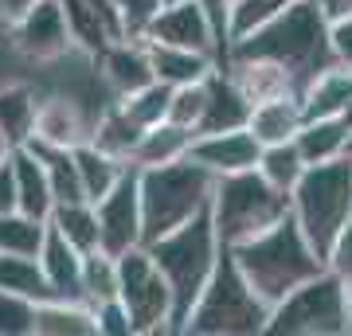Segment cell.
<instances>
[{"instance_id":"d4e9b609","label":"cell","mask_w":352,"mask_h":336,"mask_svg":"<svg viewBox=\"0 0 352 336\" xmlns=\"http://www.w3.org/2000/svg\"><path fill=\"white\" fill-rule=\"evenodd\" d=\"M344 141H349V125L340 122V117H309L294 133V145H298L305 164H321V161H333V157H344Z\"/></svg>"},{"instance_id":"44dd1931","label":"cell","mask_w":352,"mask_h":336,"mask_svg":"<svg viewBox=\"0 0 352 336\" xmlns=\"http://www.w3.org/2000/svg\"><path fill=\"white\" fill-rule=\"evenodd\" d=\"M149 51V67L153 78L164 87H184V82H200L215 71L212 55L204 51H188V47H168V43H145Z\"/></svg>"},{"instance_id":"52a82bcc","label":"cell","mask_w":352,"mask_h":336,"mask_svg":"<svg viewBox=\"0 0 352 336\" xmlns=\"http://www.w3.org/2000/svg\"><path fill=\"white\" fill-rule=\"evenodd\" d=\"M208 215H212L219 247H235L243 238L266 231L270 223H278L282 215H289V196L278 192L274 184H266L258 168H243V172L215 176Z\"/></svg>"},{"instance_id":"60d3db41","label":"cell","mask_w":352,"mask_h":336,"mask_svg":"<svg viewBox=\"0 0 352 336\" xmlns=\"http://www.w3.org/2000/svg\"><path fill=\"white\" fill-rule=\"evenodd\" d=\"M325 266L340 278V286H344V298H349V309H352V219H349V227L340 231V238L333 243V250H329Z\"/></svg>"},{"instance_id":"3957f363","label":"cell","mask_w":352,"mask_h":336,"mask_svg":"<svg viewBox=\"0 0 352 336\" xmlns=\"http://www.w3.org/2000/svg\"><path fill=\"white\" fill-rule=\"evenodd\" d=\"M145 250H149L153 266L161 270L164 286L173 293V333H180L196 298H200V289L212 278L215 258H219V238H215L212 215L208 212L192 215L188 223H180L168 235L145 243Z\"/></svg>"},{"instance_id":"83f0119b","label":"cell","mask_w":352,"mask_h":336,"mask_svg":"<svg viewBox=\"0 0 352 336\" xmlns=\"http://www.w3.org/2000/svg\"><path fill=\"white\" fill-rule=\"evenodd\" d=\"M71 157H75L78 184H82V196H87L90 203L106 196V192H110V188L118 184V176L126 172V161H113V157H106V153L94 149L90 141L75 145V149H71Z\"/></svg>"},{"instance_id":"d6a6232c","label":"cell","mask_w":352,"mask_h":336,"mask_svg":"<svg viewBox=\"0 0 352 336\" xmlns=\"http://www.w3.org/2000/svg\"><path fill=\"white\" fill-rule=\"evenodd\" d=\"M168 98H173V87H164V82H145V87H138L133 94H122L118 98V106L126 110V117L133 125H141V129H149V125L164 122L168 117Z\"/></svg>"},{"instance_id":"8fae6325","label":"cell","mask_w":352,"mask_h":336,"mask_svg":"<svg viewBox=\"0 0 352 336\" xmlns=\"http://www.w3.org/2000/svg\"><path fill=\"white\" fill-rule=\"evenodd\" d=\"M12 43L20 55H28L36 63L67 55L71 36H67V20L59 12V0H32V8L12 24Z\"/></svg>"},{"instance_id":"7a4b0ae2","label":"cell","mask_w":352,"mask_h":336,"mask_svg":"<svg viewBox=\"0 0 352 336\" xmlns=\"http://www.w3.org/2000/svg\"><path fill=\"white\" fill-rule=\"evenodd\" d=\"M227 250H231V258L239 266V274L247 278V286L266 305H278L289 289H298L302 282H309L314 274L325 270L317 250L305 243L302 227L294 223V215H282L266 231L243 238V243H235Z\"/></svg>"},{"instance_id":"f35d334b","label":"cell","mask_w":352,"mask_h":336,"mask_svg":"<svg viewBox=\"0 0 352 336\" xmlns=\"http://www.w3.org/2000/svg\"><path fill=\"white\" fill-rule=\"evenodd\" d=\"M164 0H118V16H122V36L126 39H141L145 27L157 12H161Z\"/></svg>"},{"instance_id":"cb8c5ba5","label":"cell","mask_w":352,"mask_h":336,"mask_svg":"<svg viewBox=\"0 0 352 336\" xmlns=\"http://www.w3.org/2000/svg\"><path fill=\"white\" fill-rule=\"evenodd\" d=\"M36 336H94V309L87 301H63V298L39 301Z\"/></svg>"},{"instance_id":"ee69618b","label":"cell","mask_w":352,"mask_h":336,"mask_svg":"<svg viewBox=\"0 0 352 336\" xmlns=\"http://www.w3.org/2000/svg\"><path fill=\"white\" fill-rule=\"evenodd\" d=\"M317 12L325 20H340V16H352V0H314Z\"/></svg>"},{"instance_id":"277c9868","label":"cell","mask_w":352,"mask_h":336,"mask_svg":"<svg viewBox=\"0 0 352 336\" xmlns=\"http://www.w3.org/2000/svg\"><path fill=\"white\" fill-rule=\"evenodd\" d=\"M215 176L192 157L168 164L138 168V199H141V247L168 235L173 227L188 223L192 215L208 212Z\"/></svg>"},{"instance_id":"4316f807","label":"cell","mask_w":352,"mask_h":336,"mask_svg":"<svg viewBox=\"0 0 352 336\" xmlns=\"http://www.w3.org/2000/svg\"><path fill=\"white\" fill-rule=\"evenodd\" d=\"M59 12H63V20H67V36H71V47H78V51H87L90 59L98 55L110 39H118L110 32V24L102 20L94 8H90L87 0H59Z\"/></svg>"},{"instance_id":"ba28073f","label":"cell","mask_w":352,"mask_h":336,"mask_svg":"<svg viewBox=\"0 0 352 336\" xmlns=\"http://www.w3.org/2000/svg\"><path fill=\"white\" fill-rule=\"evenodd\" d=\"M352 328V309L344 298V286L333 270H321L286 298L270 305L266 333L274 336H340Z\"/></svg>"},{"instance_id":"ac0fdd59","label":"cell","mask_w":352,"mask_h":336,"mask_svg":"<svg viewBox=\"0 0 352 336\" xmlns=\"http://www.w3.org/2000/svg\"><path fill=\"white\" fill-rule=\"evenodd\" d=\"M298 102H302V117H340V110L352 102V71L349 67H325L317 71L302 90H298Z\"/></svg>"},{"instance_id":"8d00e7d4","label":"cell","mask_w":352,"mask_h":336,"mask_svg":"<svg viewBox=\"0 0 352 336\" xmlns=\"http://www.w3.org/2000/svg\"><path fill=\"white\" fill-rule=\"evenodd\" d=\"M0 336H36V301L0 289Z\"/></svg>"},{"instance_id":"8992f818","label":"cell","mask_w":352,"mask_h":336,"mask_svg":"<svg viewBox=\"0 0 352 336\" xmlns=\"http://www.w3.org/2000/svg\"><path fill=\"white\" fill-rule=\"evenodd\" d=\"M266 305L247 278L239 274V266L231 258V250L219 247V258L212 266L208 286L200 289V298L192 305L188 321L180 333H196V336H251V333H266Z\"/></svg>"},{"instance_id":"ab89813d","label":"cell","mask_w":352,"mask_h":336,"mask_svg":"<svg viewBox=\"0 0 352 336\" xmlns=\"http://www.w3.org/2000/svg\"><path fill=\"white\" fill-rule=\"evenodd\" d=\"M94 333H102V336H133L129 313L118 298H106V301L94 305Z\"/></svg>"},{"instance_id":"9a60e30c","label":"cell","mask_w":352,"mask_h":336,"mask_svg":"<svg viewBox=\"0 0 352 336\" xmlns=\"http://www.w3.org/2000/svg\"><path fill=\"white\" fill-rule=\"evenodd\" d=\"M102 78L110 82V90L122 98V94H133L138 87L153 82V67H149V51H145V39H110L106 47L94 55Z\"/></svg>"},{"instance_id":"6da1fadb","label":"cell","mask_w":352,"mask_h":336,"mask_svg":"<svg viewBox=\"0 0 352 336\" xmlns=\"http://www.w3.org/2000/svg\"><path fill=\"white\" fill-rule=\"evenodd\" d=\"M231 59H266L278 63L289 78L294 90H302L317 71L333 67V51H329V20L317 12L314 0H289L278 16H270L263 27L247 32L243 39L231 43Z\"/></svg>"},{"instance_id":"f546056e","label":"cell","mask_w":352,"mask_h":336,"mask_svg":"<svg viewBox=\"0 0 352 336\" xmlns=\"http://www.w3.org/2000/svg\"><path fill=\"white\" fill-rule=\"evenodd\" d=\"M36 125V94L28 87H0V133L8 145H24Z\"/></svg>"},{"instance_id":"d6986e66","label":"cell","mask_w":352,"mask_h":336,"mask_svg":"<svg viewBox=\"0 0 352 336\" xmlns=\"http://www.w3.org/2000/svg\"><path fill=\"white\" fill-rule=\"evenodd\" d=\"M12 172H16V212L32 215V219H47L51 208H55V196H51L43 164L28 145L12 149Z\"/></svg>"},{"instance_id":"5bb4252c","label":"cell","mask_w":352,"mask_h":336,"mask_svg":"<svg viewBox=\"0 0 352 336\" xmlns=\"http://www.w3.org/2000/svg\"><path fill=\"white\" fill-rule=\"evenodd\" d=\"M36 262H39V270H43V282H47L51 298L82 301V254H78L51 223H47V231H43Z\"/></svg>"},{"instance_id":"2e32d148","label":"cell","mask_w":352,"mask_h":336,"mask_svg":"<svg viewBox=\"0 0 352 336\" xmlns=\"http://www.w3.org/2000/svg\"><path fill=\"white\" fill-rule=\"evenodd\" d=\"M204 82H208V102H204V113H200L196 133L243 129L247 117H251V102L243 98V90L231 82V75H227V71H212ZM196 133H192V137H196Z\"/></svg>"},{"instance_id":"7402d4cb","label":"cell","mask_w":352,"mask_h":336,"mask_svg":"<svg viewBox=\"0 0 352 336\" xmlns=\"http://www.w3.org/2000/svg\"><path fill=\"white\" fill-rule=\"evenodd\" d=\"M231 82L243 90V98L251 102H266V98H278V94H298L294 90V78L278 67V63H266V59H231L223 67Z\"/></svg>"},{"instance_id":"1f68e13d","label":"cell","mask_w":352,"mask_h":336,"mask_svg":"<svg viewBox=\"0 0 352 336\" xmlns=\"http://www.w3.org/2000/svg\"><path fill=\"white\" fill-rule=\"evenodd\" d=\"M254 168H258V176H263L266 184H274L278 192L289 196V188L298 184V176L305 172V161L294 141H278V145H263L258 149V164Z\"/></svg>"},{"instance_id":"7c38bea8","label":"cell","mask_w":352,"mask_h":336,"mask_svg":"<svg viewBox=\"0 0 352 336\" xmlns=\"http://www.w3.org/2000/svg\"><path fill=\"white\" fill-rule=\"evenodd\" d=\"M145 43H168V47H188V51H204L215 63V39H212V24L196 0H176V4H161V12L149 20L145 27Z\"/></svg>"},{"instance_id":"74e56055","label":"cell","mask_w":352,"mask_h":336,"mask_svg":"<svg viewBox=\"0 0 352 336\" xmlns=\"http://www.w3.org/2000/svg\"><path fill=\"white\" fill-rule=\"evenodd\" d=\"M212 24V39H215V71L227 67V55H231V4L227 0H196Z\"/></svg>"},{"instance_id":"f1b7e54d","label":"cell","mask_w":352,"mask_h":336,"mask_svg":"<svg viewBox=\"0 0 352 336\" xmlns=\"http://www.w3.org/2000/svg\"><path fill=\"white\" fill-rule=\"evenodd\" d=\"M47 223L78 250L90 254L98 250V219H94V203L90 199H75V203H55L47 215Z\"/></svg>"},{"instance_id":"e575fe53","label":"cell","mask_w":352,"mask_h":336,"mask_svg":"<svg viewBox=\"0 0 352 336\" xmlns=\"http://www.w3.org/2000/svg\"><path fill=\"white\" fill-rule=\"evenodd\" d=\"M106 298H118V262L106 250L82 254V301L90 309Z\"/></svg>"},{"instance_id":"d590c367","label":"cell","mask_w":352,"mask_h":336,"mask_svg":"<svg viewBox=\"0 0 352 336\" xmlns=\"http://www.w3.org/2000/svg\"><path fill=\"white\" fill-rule=\"evenodd\" d=\"M204 102H208V82H184V87H173V98H168V117L164 122L180 125V129H188L196 133V125H200V113H204Z\"/></svg>"},{"instance_id":"f6af8a7d","label":"cell","mask_w":352,"mask_h":336,"mask_svg":"<svg viewBox=\"0 0 352 336\" xmlns=\"http://www.w3.org/2000/svg\"><path fill=\"white\" fill-rule=\"evenodd\" d=\"M28 8H32V0H0V20L12 27L16 20H20V16L28 12Z\"/></svg>"},{"instance_id":"836d02e7","label":"cell","mask_w":352,"mask_h":336,"mask_svg":"<svg viewBox=\"0 0 352 336\" xmlns=\"http://www.w3.org/2000/svg\"><path fill=\"white\" fill-rule=\"evenodd\" d=\"M43 231H47V219H32L24 212H4L0 215V250L36 258L39 243H43Z\"/></svg>"},{"instance_id":"7dc6e473","label":"cell","mask_w":352,"mask_h":336,"mask_svg":"<svg viewBox=\"0 0 352 336\" xmlns=\"http://www.w3.org/2000/svg\"><path fill=\"white\" fill-rule=\"evenodd\" d=\"M344 157H352V129H349V141H344Z\"/></svg>"},{"instance_id":"9c48e42d","label":"cell","mask_w":352,"mask_h":336,"mask_svg":"<svg viewBox=\"0 0 352 336\" xmlns=\"http://www.w3.org/2000/svg\"><path fill=\"white\" fill-rule=\"evenodd\" d=\"M118 301L126 305L133 336L173 333V293L161 270L153 266L145 247H129L118 254Z\"/></svg>"},{"instance_id":"e0dca14e","label":"cell","mask_w":352,"mask_h":336,"mask_svg":"<svg viewBox=\"0 0 352 336\" xmlns=\"http://www.w3.org/2000/svg\"><path fill=\"white\" fill-rule=\"evenodd\" d=\"M32 137L47 141V145H63V149H75L90 137V122L82 117L71 98H47L36 102V125H32Z\"/></svg>"},{"instance_id":"30bf717a","label":"cell","mask_w":352,"mask_h":336,"mask_svg":"<svg viewBox=\"0 0 352 336\" xmlns=\"http://www.w3.org/2000/svg\"><path fill=\"white\" fill-rule=\"evenodd\" d=\"M94 219H98V250L118 258L122 250L141 247V199H138V168L126 164L118 184L102 199H94Z\"/></svg>"},{"instance_id":"484cf974","label":"cell","mask_w":352,"mask_h":336,"mask_svg":"<svg viewBox=\"0 0 352 336\" xmlns=\"http://www.w3.org/2000/svg\"><path fill=\"white\" fill-rule=\"evenodd\" d=\"M138 137H141V125L129 122L126 110L113 102L110 110H106L98 122L90 125V137H87V141L94 145V149H102L106 157L129 164V157H133V149H138Z\"/></svg>"},{"instance_id":"4fadbf2b","label":"cell","mask_w":352,"mask_h":336,"mask_svg":"<svg viewBox=\"0 0 352 336\" xmlns=\"http://www.w3.org/2000/svg\"><path fill=\"white\" fill-rule=\"evenodd\" d=\"M258 141L254 133L243 129H223V133H196L188 145V157L196 164H204L212 176H227V172H243L258 164Z\"/></svg>"},{"instance_id":"603a6c76","label":"cell","mask_w":352,"mask_h":336,"mask_svg":"<svg viewBox=\"0 0 352 336\" xmlns=\"http://www.w3.org/2000/svg\"><path fill=\"white\" fill-rule=\"evenodd\" d=\"M188 145H192V133L180 129L173 122H157L149 129H141L138 137V149L129 157L133 168H153V164H168V161H180L188 157Z\"/></svg>"},{"instance_id":"5b68a950","label":"cell","mask_w":352,"mask_h":336,"mask_svg":"<svg viewBox=\"0 0 352 336\" xmlns=\"http://www.w3.org/2000/svg\"><path fill=\"white\" fill-rule=\"evenodd\" d=\"M289 215L302 227L305 243L317 250V258L325 262L352 219V157L305 164L298 184L289 188Z\"/></svg>"},{"instance_id":"bcb514c9","label":"cell","mask_w":352,"mask_h":336,"mask_svg":"<svg viewBox=\"0 0 352 336\" xmlns=\"http://www.w3.org/2000/svg\"><path fill=\"white\" fill-rule=\"evenodd\" d=\"M8 153H12V145H8V141H4V133H0V161H4V157H8Z\"/></svg>"},{"instance_id":"b9f144b4","label":"cell","mask_w":352,"mask_h":336,"mask_svg":"<svg viewBox=\"0 0 352 336\" xmlns=\"http://www.w3.org/2000/svg\"><path fill=\"white\" fill-rule=\"evenodd\" d=\"M329 51L340 67L352 71V16H340V20H329Z\"/></svg>"},{"instance_id":"c3c4849f","label":"cell","mask_w":352,"mask_h":336,"mask_svg":"<svg viewBox=\"0 0 352 336\" xmlns=\"http://www.w3.org/2000/svg\"><path fill=\"white\" fill-rule=\"evenodd\" d=\"M164 4H176V0H164Z\"/></svg>"},{"instance_id":"7bdbcfd3","label":"cell","mask_w":352,"mask_h":336,"mask_svg":"<svg viewBox=\"0 0 352 336\" xmlns=\"http://www.w3.org/2000/svg\"><path fill=\"white\" fill-rule=\"evenodd\" d=\"M16 212V172H12V153L0 161V215Z\"/></svg>"},{"instance_id":"ffe728a7","label":"cell","mask_w":352,"mask_h":336,"mask_svg":"<svg viewBox=\"0 0 352 336\" xmlns=\"http://www.w3.org/2000/svg\"><path fill=\"white\" fill-rule=\"evenodd\" d=\"M302 102L298 94H278V98L254 102L247 129L254 133L258 145H278V141H294V133L302 129Z\"/></svg>"},{"instance_id":"4dcf8cb0","label":"cell","mask_w":352,"mask_h":336,"mask_svg":"<svg viewBox=\"0 0 352 336\" xmlns=\"http://www.w3.org/2000/svg\"><path fill=\"white\" fill-rule=\"evenodd\" d=\"M0 289L8 293H24L39 305V301H51V289L43 282V270L32 254H4L0 250Z\"/></svg>"}]
</instances>
